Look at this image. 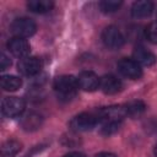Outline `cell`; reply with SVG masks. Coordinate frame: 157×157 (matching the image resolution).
<instances>
[{
    "label": "cell",
    "mask_w": 157,
    "mask_h": 157,
    "mask_svg": "<svg viewBox=\"0 0 157 157\" xmlns=\"http://www.w3.org/2000/svg\"><path fill=\"white\" fill-rule=\"evenodd\" d=\"M125 108V114L126 117H131V118H136V117H140L145 109H146V105L142 101H131L129 103H126L124 105Z\"/></svg>",
    "instance_id": "obj_16"
},
{
    "label": "cell",
    "mask_w": 157,
    "mask_h": 157,
    "mask_svg": "<svg viewBox=\"0 0 157 157\" xmlns=\"http://www.w3.org/2000/svg\"><path fill=\"white\" fill-rule=\"evenodd\" d=\"M63 157H86V155H83L81 152H69V153L64 155Z\"/></svg>",
    "instance_id": "obj_22"
},
{
    "label": "cell",
    "mask_w": 157,
    "mask_h": 157,
    "mask_svg": "<svg viewBox=\"0 0 157 157\" xmlns=\"http://www.w3.org/2000/svg\"><path fill=\"white\" fill-rule=\"evenodd\" d=\"M0 86L4 91H17L22 86V80L13 75H2L0 78Z\"/></svg>",
    "instance_id": "obj_14"
},
{
    "label": "cell",
    "mask_w": 157,
    "mask_h": 157,
    "mask_svg": "<svg viewBox=\"0 0 157 157\" xmlns=\"http://www.w3.org/2000/svg\"><path fill=\"white\" fill-rule=\"evenodd\" d=\"M96 157H117V156L114 153H110V152H101Z\"/></svg>",
    "instance_id": "obj_23"
},
{
    "label": "cell",
    "mask_w": 157,
    "mask_h": 157,
    "mask_svg": "<svg viewBox=\"0 0 157 157\" xmlns=\"http://www.w3.org/2000/svg\"><path fill=\"white\" fill-rule=\"evenodd\" d=\"M42 123H43L42 115L36 112H31L26 117H23L21 121V126L25 131H34L42 126Z\"/></svg>",
    "instance_id": "obj_13"
},
{
    "label": "cell",
    "mask_w": 157,
    "mask_h": 157,
    "mask_svg": "<svg viewBox=\"0 0 157 157\" xmlns=\"http://www.w3.org/2000/svg\"><path fill=\"white\" fill-rule=\"evenodd\" d=\"M27 7L36 13L49 12L54 7V2L50 0H31L27 2Z\"/></svg>",
    "instance_id": "obj_15"
},
{
    "label": "cell",
    "mask_w": 157,
    "mask_h": 157,
    "mask_svg": "<svg viewBox=\"0 0 157 157\" xmlns=\"http://www.w3.org/2000/svg\"><path fill=\"white\" fill-rule=\"evenodd\" d=\"M153 153H155V156L157 157V145H156V147H155V150H153Z\"/></svg>",
    "instance_id": "obj_24"
},
{
    "label": "cell",
    "mask_w": 157,
    "mask_h": 157,
    "mask_svg": "<svg viewBox=\"0 0 157 157\" xmlns=\"http://www.w3.org/2000/svg\"><path fill=\"white\" fill-rule=\"evenodd\" d=\"M101 124L99 115L97 110L93 112H83L78 115L74 117L70 121V128L74 131H88Z\"/></svg>",
    "instance_id": "obj_2"
},
{
    "label": "cell",
    "mask_w": 157,
    "mask_h": 157,
    "mask_svg": "<svg viewBox=\"0 0 157 157\" xmlns=\"http://www.w3.org/2000/svg\"><path fill=\"white\" fill-rule=\"evenodd\" d=\"M7 49L10 50V53L20 59H23L26 56H28L29 52H31V47L29 43L25 39V38H20V37H13L7 42Z\"/></svg>",
    "instance_id": "obj_8"
},
{
    "label": "cell",
    "mask_w": 157,
    "mask_h": 157,
    "mask_svg": "<svg viewBox=\"0 0 157 157\" xmlns=\"http://www.w3.org/2000/svg\"><path fill=\"white\" fill-rule=\"evenodd\" d=\"M53 88L56 92L60 99H71L75 97L76 91L78 88L77 78L72 75H61L58 76L53 82Z\"/></svg>",
    "instance_id": "obj_1"
},
{
    "label": "cell",
    "mask_w": 157,
    "mask_h": 157,
    "mask_svg": "<svg viewBox=\"0 0 157 157\" xmlns=\"http://www.w3.org/2000/svg\"><path fill=\"white\" fill-rule=\"evenodd\" d=\"M99 9L102 12L104 13H112V12H115L120 6H121V1H112V0H104V1H101L98 4Z\"/></svg>",
    "instance_id": "obj_18"
},
{
    "label": "cell",
    "mask_w": 157,
    "mask_h": 157,
    "mask_svg": "<svg viewBox=\"0 0 157 157\" xmlns=\"http://www.w3.org/2000/svg\"><path fill=\"white\" fill-rule=\"evenodd\" d=\"M132 55H134V60L144 66H152L156 63V55L141 45L135 48Z\"/></svg>",
    "instance_id": "obj_11"
},
{
    "label": "cell",
    "mask_w": 157,
    "mask_h": 157,
    "mask_svg": "<svg viewBox=\"0 0 157 157\" xmlns=\"http://www.w3.org/2000/svg\"><path fill=\"white\" fill-rule=\"evenodd\" d=\"M11 65V60L6 54H1L0 55V70H6L9 66Z\"/></svg>",
    "instance_id": "obj_21"
},
{
    "label": "cell",
    "mask_w": 157,
    "mask_h": 157,
    "mask_svg": "<svg viewBox=\"0 0 157 157\" xmlns=\"http://www.w3.org/2000/svg\"><path fill=\"white\" fill-rule=\"evenodd\" d=\"M99 88L105 94H115L121 91L123 82L114 75H104L103 77H101Z\"/></svg>",
    "instance_id": "obj_10"
},
{
    "label": "cell",
    "mask_w": 157,
    "mask_h": 157,
    "mask_svg": "<svg viewBox=\"0 0 157 157\" xmlns=\"http://www.w3.org/2000/svg\"><path fill=\"white\" fill-rule=\"evenodd\" d=\"M10 29L15 37L28 38L36 33L37 25L33 20H31L28 17H18V18L12 21Z\"/></svg>",
    "instance_id": "obj_3"
},
{
    "label": "cell",
    "mask_w": 157,
    "mask_h": 157,
    "mask_svg": "<svg viewBox=\"0 0 157 157\" xmlns=\"http://www.w3.org/2000/svg\"><path fill=\"white\" fill-rule=\"evenodd\" d=\"M21 150V144L16 140H7L6 142L2 144L1 147V153L2 157H13L16 156Z\"/></svg>",
    "instance_id": "obj_17"
},
{
    "label": "cell",
    "mask_w": 157,
    "mask_h": 157,
    "mask_svg": "<svg viewBox=\"0 0 157 157\" xmlns=\"http://www.w3.org/2000/svg\"><path fill=\"white\" fill-rule=\"evenodd\" d=\"M118 70L119 72L130 78V80H139L142 76V69L139 63H136L134 59L124 58L118 63Z\"/></svg>",
    "instance_id": "obj_6"
},
{
    "label": "cell",
    "mask_w": 157,
    "mask_h": 157,
    "mask_svg": "<svg viewBox=\"0 0 157 157\" xmlns=\"http://www.w3.org/2000/svg\"><path fill=\"white\" fill-rule=\"evenodd\" d=\"M153 11V2L148 0L135 1L131 6V15L135 18H145L148 17Z\"/></svg>",
    "instance_id": "obj_12"
},
{
    "label": "cell",
    "mask_w": 157,
    "mask_h": 157,
    "mask_svg": "<svg viewBox=\"0 0 157 157\" xmlns=\"http://www.w3.org/2000/svg\"><path fill=\"white\" fill-rule=\"evenodd\" d=\"M42 60L36 56H26L21 59L17 64V70L25 76H34L42 70Z\"/></svg>",
    "instance_id": "obj_7"
},
{
    "label": "cell",
    "mask_w": 157,
    "mask_h": 157,
    "mask_svg": "<svg viewBox=\"0 0 157 157\" xmlns=\"http://www.w3.org/2000/svg\"><path fill=\"white\" fill-rule=\"evenodd\" d=\"M25 101L20 97H5L1 103V112L7 118H17L25 112Z\"/></svg>",
    "instance_id": "obj_4"
},
{
    "label": "cell",
    "mask_w": 157,
    "mask_h": 157,
    "mask_svg": "<svg viewBox=\"0 0 157 157\" xmlns=\"http://www.w3.org/2000/svg\"><path fill=\"white\" fill-rule=\"evenodd\" d=\"M101 78L93 72V71H82L77 76V83L78 88L87 92H93L97 88H99Z\"/></svg>",
    "instance_id": "obj_9"
},
{
    "label": "cell",
    "mask_w": 157,
    "mask_h": 157,
    "mask_svg": "<svg viewBox=\"0 0 157 157\" xmlns=\"http://www.w3.org/2000/svg\"><path fill=\"white\" fill-rule=\"evenodd\" d=\"M121 125V121H108V123H103L102 128H101V134L104 136H109L115 134Z\"/></svg>",
    "instance_id": "obj_19"
},
{
    "label": "cell",
    "mask_w": 157,
    "mask_h": 157,
    "mask_svg": "<svg viewBox=\"0 0 157 157\" xmlns=\"http://www.w3.org/2000/svg\"><path fill=\"white\" fill-rule=\"evenodd\" d=\"M145 37L152 44H157V22H151L145 28Z\"/></svg>",
    "instance_id": "obj_20"
},
{
    "label": "cell",
    "mask_w": 157,
    "mask_h": 157,
    "mask_svg": "<svg viewBox=\"0 0 157 157\" xmlns=\"http://www.w3.org/2000/svg\"><path fill=\"white\" fill-rule=\"evenodd\" d=\"M102 42L108 49L115 50L123 47L124 36L115 26H108L102 32Z\"/></svg>",
    "instance_id": "obj_5"
}]
</instances>
